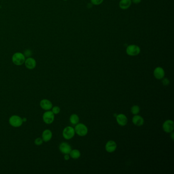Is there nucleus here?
Masks as SVG:
<instances>
[{"label":"nucleus","instance_id":"nucleus-1","mask_svg":"<svg viewBox=\"0 0 174 174\" xmlns=\"http://www.w3.org/2000/svg\"><path fill=\"white\" fill-rule=\"evenodd\" d=\"M26 58L25 56L23 54L17 52L14 54V55L12 57V61L15 65L20 66L22 65L25 63Z\"/></svg>","mask_w":174,"mask_h":174},{"label":"nucleus","instance_id":"nucleus-2","mask_svg":"<svg viewBox=\"0 0 174 174\" xmlns=\"http://www.w3.org/2000/svg\"><path fill=\"white\" fill-rule=\"evenodd\" d=\"M9 123L13 127L19 128L23 125V122L22 117L17 115H13L9 119Z\"/></svg>","mask_w":174,"mask_h":174},{"label":"nucleus","instance_id":"nucleus-3","mask_svg":"<svg viewBox=\"0 0 174 174\" xmlns=\"http://www.w3.org/2000/svg\"><path fill=\"white\" fill-rule=\"evenodd\" d=\"M74 129L75 131V133L80 136H84L86 135L88 133V128L87 126L82 123L76 125Z\"/></svg>","mask_w":174,"mask_h":174},{"label":"nucleus","instance_id":"nucleus-4","mask_svg":"<svg viewBox=\"0 0 174 174\" xmlns=\"http://www.w3.org/2000/svg\"><path fill=\"white\" fill-rule=\"evenodd\" d=\"M75 134V131L74 128L71 126H67L62 131V136L64 138L67 140H70L74 137Z\"/></svg>","mask_w":174,"mask_h":174},{"label":"nucleus","instance_id":"nucleus-5","mask_svg":"<svg viewBox=\"0 0 174 174\" xmlns=\"http://www.w3.org/2000/svg\"><path fill=\"white\" fill-rule=\"evenodd\" d=\"M141 52V49L138 46L135 45H131L128 46L126 49V53L131 56L138 55Z\"/></svg>","mask_w":174,"mask_h":174},{"label":"nucleus","instance_id":"nucleus-6","mask_svg":"<svg viewBox=\"0 0 174 174\" xmlns=\"http://www.w3.org/2000/svg\"><path fill=\"white\" fill-rule=\"evenodd\" d=\"M54 119L55 114L51 110L45 111L42 115V120L45 124H52L54 121Z\"/></svg>","mask_w":174,"mask_h":174},{"label":"nucleus","instance_id":"nucleus-7","mask_svg":"<svg viewBox=\"0 0 174 174\" xmlns=\"http://www.w3.org/2000/svg\"><path fill=\"white\" fill-rule=\"evenodd\" d=\"M163 128L165 132L170 133L174 131V122L170 120H166L163 124Z\"/></svg>","mask_w":174,"mask_h":174},{"label":"nucleus","instance_id":"nucleus-8","mask_svg":"<svg viewBox=\"0 0 174 174\" xmlns=\"http://www.w3.org/2000/svg\"><path fill=\"white\" fill-rule=\"evenodd\" d=\"M59 151L62 154H69L70 153V151H72V147L70 144L67 142H61L59 146Z\"/></svg>","mask_w":174,"mask_h":174},{"label":"nucleus","instance_id":"nucleus-9","mask_svg":"<svg viewBox=\"0 0 174 174\" xmlns=\"http://www.w3.org/2000/svg\"><path fill=\"white\" fill-rule=\"evenodd\" d=\"M39 105L42 109L45 111L51 110L53 107V104L51 101L45 99L40 101Z\"/></svg>","mask_w":174,"mask_h":174},{"label":"nucleus","instance_id":"nucleus-10","mask_svg":"<svg viewBox=\"0 0 174 174\" xmlns=\"http://www.w3.org/2000/svg\"><path fill=\"white\" fill-rule=\"evenodd\" d=\"M116 120L117 124L121 126H125L128 123V119L124 114H119L116 116Z\"/></svg>","mask_w":174,"mask_h":174},{"label":"nucleus","instance_id":"nucleus-11","mask_svg":"<svg viewBox=\"0 0 174 174\" xmlns=\"http://www.w3.org/2000/svg\"><path fill=\"white\" fill-rule=\"evenodd\" d=\"M117 148V144L114 141H108L106 144L105 150L107 152H113L116 151Z\"/></svg>","mask_w":174,"mask_h":174},{"label":"nucleus","instance_id":"nucleus-12","mask_svg":"<svg viewBox=\"0 0 174 174\" xmlns=\"http://www.w3.org/2000/svg\"><path fill=\"white\" fill-rule=\"evenodd\" d=\"M25 64L26 67L29 70H33L35 69L36 66V62L34 59L32 57H28L25 60Z\"/></svg>","mask_w":174,"mask_h":174},{"label":"nucleus","instance_id":"nucleus-13","mask_svg":"<svg viewBox=\"0 0 174 174\" xmlns=\"http://www.w3.org/2000/svg\"><path fill=\"white\" fill-rule=\"evenodd\" d=\"M154 76L156 79L161 80L164 78L165 72L163 69L161 67H157L154 70Z\"/></svg>","mask_w":174,"mask_h":174},{"label":"nucleus","instance_id":"nucleus-14","mask_svg":"<svg viewBox=\"0 0 174 174\" xmlns=\"http://www.w3.org/2000/svg\"><path fill=\"white\" fill-rule=\"evenodd\" d=\"M53 133L50 129H45L42 132V138L44 142H48L52 139Z\"/></svg>","mask_w":174,"mask_h":174},{"label":"nucleus","instance_id":"nucleus-15","mask_svg":"<svg viewBox=\"0 0 174 174\" xmlns=\"http://www.w3.org/2000/svg\"><path fill=\"white\" fill-rule=\"evenodd\" d=\"M132 122L136 126H141L144 124L143 117L139 115H135L132 118Z\"/></svg>","mask_w":174,"mask_h":174},{"label":"nucleus","instance_id":"nucleus-16","mask_svg":"<svg viewBox=\"0 0 174 174\" xmlns=\"http://www.w3.org/2000/svg\"><path fill=\"white\" fill-rule=\"evenodd\" d=\"M131 3V0H121L119 3V6L123 10L127 9L130 7Z\"/></svg>","mask_w":174,"mask_h":174},{"label":"nucleus","instance_id":"nucleus-17","mask_svg":"<svg viewBox=\"0 0 174 174\" xmlns=\"http://www.w3.org/2000/svg\"><path fill=\"white\" fill-rule=\"evenodd\" d=\"M70 156L73 159H77L80 158L81 156V153L77 149H74L72 150L70 153Z\"/></svg>","mask_w":174,"mask_h":174},{"label":"nucleus","instance_id":"nucleus-18","mask_svg":"<svg viewBox=\"0 0 174 174\" xmlns=\"http://www.w3.org/2000/svg\"><path fill=\"white\" fill-rule=\"evenodd\" d=\"M70 121L72 125H76L79 123V117L76 114H73L70 117Z\"/></svg>","mask_w":174,"mask_h":174},{"label":"nucleus","instance_id":"nucleus-19","mask_svg":"<svg viewBox=\"0 0 174 174\" xmlns=\"http://www.w3.org/2000/svg\"><path fill=\"white\" fill-rule=\"evenodd\" d=\"M131 113L134 115H137L140 112V108L139 106L137 105L133 106L131 108Z\"/></svg>","mask_w":174,"mask_h":174},{"label":"nucleus","instance_id":"nucleus-20","mask_svg":"<svg viewBox=\"0 0 174 174\" xmlns=\"http://www.w3.org/2000/svg\"><path fill=\"white\" fill-rule=\"evenodd\" d=\"M51 111L55 115H56V114L59 113L61 112V108L58 106H55L52 107Z\"/></svg>","mask_w":174,"mask_h":174},{"label":"nucleus","instance_id":"nucleus-21","mask_svg":"<svg viewBox=\"0 0 174 174\" xmlns=\"http://www.w3.org/2000/svg\"><path fill=\"white\" fill-rule=\"evenodd\" d=\"M43 142H44V141L41 137H37L34 141V144L36 146H40L43 144Z\"/></svg>","mask_w":174,"mask_h":174},{"label":"nucleus","instance_id":"nucleus-22","mask_svg":"<svg viewBox=\"0 0 174 174\" xmlns=\"http://www.w3.org/2000/svg\"><path fill=\"white\" fill-rule=\"evenodd\" d=\"M91 3L92 5H99L102 4L103 2V0H91Z\"/></svg>","mask_w":174,"mask_h":174},{"label":"nucleus","instance_id":"nucleus-23","mask_svg":"<svg viewBox=\"0 0 174 174\" xmlns=\"http://www.w3.org/2000/svg\"><path fill=\"white\" fill-rule=\"evenodd\" d=\"M26 57H30L32 55V52L30 50H27L24 51V54H23Z\"/></svg>","mask_w":174,"mask_h":174},{"label":"nucleus","instance_id":"nucleus-24","mask_svg":"<svg viewBox=\"0 0 174 174\" xmlns=\"http://www.w3.org/2000/svg\"><path fill=\"white\" fill-rule=\"evenodd\" d=\"M163 83L164 85L167 86L169 84V81L167 78H164L163 80Z\"/></svg>","mask_w":174,"mask_h":174},{"label":"nucleus","instance_id":"nucleus-25","mask_svg":"<svg viewBox=\"0 0 174 174\" xmlns=\"http://www.w3.org/2000/svg\"><path fill=\"white\" fill-rule=\"evenodd\" d=\"M70 158V156L69 155V154H64V159L65 160H69Z\"/></svg>","mask_w":174,"mask_h":174},{"label":"nucleus","instance_id":"nucleus-26","mask_svg":"<svg viewBox=\"0 0 174 174\" xmlns=\"http://www.w3.org/2000/svg\"><path fill=\"white\" fill-rule=\"evenodd\" d=\"M131 1L134 4H139L141 3V0H131Z\"/></svg>","mask_w":174,"mask_h":174},{"label":"nucleus","instance_id":"nucleus-27","mask_svg":"<svg viewBox=\"0 0 174 174\" xmlns=\"http://www.w3.org/2000/svg\"><path fill=\"white\" fill-rule=\"evenodd\" d=\"M22 120L23 123L26 122L27 121V119L26 117H22Z\"/></svg>","mask_w":174,"mask_h":174},{"label":"nucleus","instance_id":"nucleus-28","mask_svg":"<svg viewBox=\"0 0 174 174\" xmlns=\"http://www.w3.org/2000/svg\"><path fill=\"white\" fill-rule=\"evenodd\" d=\"M171 138H172V140H174V132H173V131H172V132H171Z\"/></svg>","mask_w":174,"mask_h":174},{"label":"nucleus","instance_id":"nucleus-29","mask_svg":"<svg viewBox=\"0 0 174 174\" xmlns=\"http://www.w3.org/2000/svg\"><path fill=\"white\" fill-rule=\"evenodd\" d=\"M92 4H87V7L89 8H90L91 7H92Z\"/></svg>","mask_w":174,"mask_h":174},{"label":"nucleus","instance_id":"nucleus-30","mask_svg":"<svg viewBox=\"0 0 174 174\" xmlns=\"http://www.w3.org/2000/svg\"><path fill=\"white\" fill-rule=\"evenodd\" d=\"M64 1H67V0H64Z\"/></svg>","mask_w":174,"mask_h":174}]
</instances>
